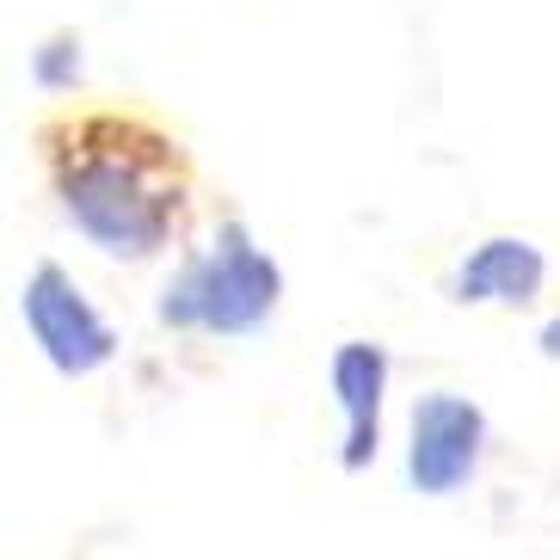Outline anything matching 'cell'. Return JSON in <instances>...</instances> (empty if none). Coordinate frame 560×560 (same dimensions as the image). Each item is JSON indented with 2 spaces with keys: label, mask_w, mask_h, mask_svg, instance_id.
<instances>
[{
  "label": "cell",
  "mask_w": 560,
  "mask_h": 560,
  "mask_svg": "<svg viewBox=\"0 0 560 560\" xmlns=\"http://www.w3.org/2000/svg\"><path fill=\"white\" fill-rule=\"evenodd\" d=\"M480 450H487V412L468 395L431 388V395L412 400V444H407L412 493H425V499L462 493L480 468Z\"/></svg>",
  "instance_id": "cell-4"
},
{
  "label": "cell",
  "mask_w": 560,
  "mask_h": 560,
  "mask_svg": "<svg viewBox=\"0 0 560 560\" xmlns=\"http://www.w3.org/2000/svg\"><path fill=\"white\" fill-rule=\"evenodd\" d=\"M37 86H74V74H81V44L74 37H56V44H44L32 62Z\"/></svg>",
  "instance_id": "cell-7"
},
{
  "label": "cell",
  "mask_w": 560,
  "mask_h": 560,
  "mask_svg": "<svg viewBox=\"0 0 560 560\" xmlns=\"http://www.w3.org/2000/svg\"><path fill=\"white\" fill-rule=\"evenodd\" d=\"M56 191L68 222L112 259H149L179 215V154L173 142L124 117H86L56 149Z\"/></svg>",
  "instance_id": "cell-1"
},
{
  "label": "cell",
  "mask_w": 560,
  "mask_h": 560,
  "mask_svg": "<svg viewBox=\"0 0 560 560\" xmlns=\"http://www.w3.org/2000/svg\"><path fill=\"white\" fill-rule=\"evenodd\" d=\"M382 388H388V351L376 339H346L332 351V395H339V412H346V462L351 475L376 462L382 444Z\"/></svg>",
  "instance_id": "cell-5"
},
{
  "label": "cell",
  "mask_w": 560,
  "mask_h": 560,
  "mask_svg": "<svg viewBox=\"0 0 560 560\" xmlns=\"http://www.w3.org/2000/svg\"><path fill=\"white\" fill-rule=\"evenodd\" d=\"M542 358H560V314L542 327Z\"/></svg>",
  "instance_id": "cell-8"
},
{
  "label": "cell",
  "mask_w": 560,
  "mask_h": 560,
  "mask_svg": "<svg viewBox=\"0 0 560 560\" xmlns=\"http://www.w3.org/2000/svg\"><path fill=\"white\" fill-rule=\"evenodd\" d=\"M542 278H548V259H542L536 241H524V234H493V241H480V247L462 259V271L450 278V296L524 308V302H536Z\"/></svg>",
  "instance_id": "cell-6"
},
{
  "label": "cell",
  "mask_w": 560,
  "mask_h": 560,
  "mask_svg": "<svg viewBox=\"0 0 560 560\" xmlns=\"http://www.w3.org/2000/svg\"><path fill=\"white\" fill-rule=\"evenodd\" d=\"M278 296H283L278 259H265L253 247L247 222H222L210 247L173 271L154 314L173 332H253L259 320H271Z\"/></svg>",
  "instance_id": "cell-2"
},
{
  "label": "cell",
  "mask_w": 560,
  "mask_h": 560,
  "mask_svg": "<svg viewBox=\"0 0 560 560\" xmlns=\"http://www.w3.org/2000/svg\"><path fill=\"white\" fill-rule=\"evenodd\" d=\"M19 308H25V327H32L37 351L62 370V376H93V370H105L117 351L112 327L100 320V308L86 302V290L74 278H68L62 265H37L32 278H25V290H19Z\"/></svg>",
  "instance_id": "cell-3"
}]
</instances>
